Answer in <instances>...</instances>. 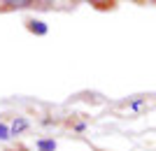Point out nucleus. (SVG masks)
I'll return each instance as SVG.
<instances>
[{"label": "nucleus", "mask_w": 156, "mask_h": 151, "mask_svg": "<svg viewBox=\"0 0 156 151\" xmlns=\"http://www.w3.org/2000/svg\"><path fill=\"white\" fill-rule=\"evenodd\" d=\"M26 125H28L26 118H16V121L12 123V128H9V130H12V135H16V132H21L23 128H26Z\"/></svg>", "instance_id": "3"}, {"label": "nucleus", "mask_w": 156, "mask_h": 151, "mask_svg": "<svg viewBox=\"0 0 156 151\" xmlns=\"http://www.w3.org/2000/svg\"><path fill=\"white\" fill-rule=\"evenodd\" d=\"M28 28H30L35 35H47V23H42V21H30Z\"/></svg>", "instance_id": "1"}, {"label": "nucleus", "mask_w": 156, "mask_h": 151, "mask_svg": "<svg viewBox=\"0 0 156 151\" xmlns=\"http://www.w3.org/2000/svg\"><path fill=\"white\" fill-rule=\"evenodd\" d=\"M37 149L40 151H54V149H56V142H54V139H40Z\"/></svg>", "instance_id": "2"}, {"label": "nucleus", "mask_w": 156, "mask_h": 151, "mask_svg": "<svg viewBox=\"0 0 156 151\" xmlns=\"http://www.w3.org/2000/svg\"><path fill=\"white\" fill-rule=\"evenodd\" d=\"M9 132H12V130H9L5 123H0V139H7V137H9Z\"/></svg>", "instance_id": "4"}]
</instances>
